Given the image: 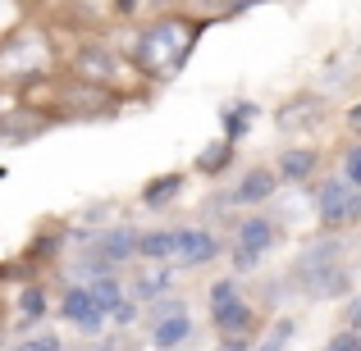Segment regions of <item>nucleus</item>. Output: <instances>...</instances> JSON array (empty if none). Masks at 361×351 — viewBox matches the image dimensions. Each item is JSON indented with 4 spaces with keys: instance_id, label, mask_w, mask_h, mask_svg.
I'll list each match as a JSON object with an SVG mask.
<instances>
[{
    "instance_id": "nucleus-19",
    "label": "nucleus",
    "mask_w": 361,
    "mask_h": 351,
    "mask_svg": "<svg viewBox=\"0 0 361 351\" xmlns=\"http://www.w3.org/2000/svg\"><path fill=\"white\" fill-rule=\"evenodd\" d=\"M233 155V141H220V146H206L202 160H197V169H206V174H220V165H229Z\"/></svg>"
},
{
    "instance_id": "nucleus-29",
    "label": "nucleus",
    "mask_w": 361,
    "mask_h": 351,
    "mask_svg": "<svg viewBox=\"0 0 361 351\" xmlns=\"http://www.w3.org/2000/svg\"><path fill=\"white\" fill-rule=\"evenodd\" d=\"M224 297H233V283H215V288H211V306L224 301Z\"/></svg>"
},
{
    "instance_id": "nucleus-27",
    "label": "nucleus",
    "mask_w": 361,
    "mask_h": 351,
    "mask_svg": "<svg viewBox=\"0 0 361 351\" xmlns=\"http://www.w3.org/2000/svg\"><path fill=\"white\" fill-rule=\"evenodd\" d=\"M46 123H51V119H46V115H32V128H46ZM9 128H18L14 137H27V115H18L14 123H9Z\"/></svg>"
},
{
    "instance_id": "nucleus-6",
    "label": "nucleus",
    "mask_w": 361,
    "mask_h": 351,
    "mask_svg": "<svg viewBox=\"0 0 361 351\" xmlns=\"http://www.w3.org/2000/svg\"><path fill=\"white\" fill-rule=\"evenodd\" d=\"M215 328H220L224 338H247L256 328V315H252V306H243V301H233V297H224V301H215Z\"/></svg>"
},
{
    "instance_id": "nucleus-14",
    "label": "nucleus",
    "mask_w": 361,
    "mask_h": 351,
    "mask_svg": "<svg viewBox=\"0 0 361 351\" xmlns=\"http://www.w3.org/2000/svg\"><path fill=\"white\" fill-rule=\"evenodd\" d=\"M178 187H183V178H178V174L156 178V183H147V187H142V205H147V210H160V205H165L169 196L178 192Z\"/></svg>"
},
{
    "instance_id": "nucleus-1",
    "label": "nucleus",
    "mask_w": 361,
    "mask_h": 351,
    "mask_svg": "<svg viewBox=\"0 0 361 351\" xmlns=\"http://www.w3.org/2000/svg\"><path fill=\"white\" fill-rule=\"evenodd\" d=\"M197 42H202V23L169 14V18L151 23L147 32L137 37V46H133V69L151 82H169L174 73H183V64H188V55L197 51Z\"/></svg>"
},
{
    "instance_id": "nucleus-30",
    "label": "nucleus",
    "mask_w": 361,
    "mask_h": 351,
    "mask_svg": "<svg viewBox=\"0 0 361 351\" xmlns=\"http://www.w3.org/2000/svg\"><path fill=\"white\" fill-rule=\"evenodd\" d=\"M220 351H247V347H243V338H229V343H224Z\"/></svg>"
},
{
    "instance_id": "nucleus-5",
    "label": "nucleus",
    "mask_w": 361,
    "mask_h": 351,
    "mask_svg": "<svg viewBox=\"0 0 361 351\" xmlns=\"http://www.w3.org/2000/svg\"><path fill=\"white\" fill-rule=\"evenodd\" d=\"M215 251H220V242L202 229H188V233L169 237V260H178V264H206Z\"/></svg>"
},
{
    "instance_id": "nucleus-4",
    "label": "nucleus",
    "mask_w": 361,
    "mask_h": 351,
    "mask_svg": "<svg viewBox=\"0 0 361 351\" xmlns=\"http://www.w3.org/2000/svg\"><path fill=\"white\" fill-rule=\"evenodd\" d=\"M270 242H274V224L270 219H261V215L243 219L238 224V255H233V260H238V269H252Z\"/></svg>"
},
{
    "instance_id": "nucleus-24",
    "label": "nucleus",
    "mask_w": 361,
    "mask_h": 351,
    "mask_svg": "<svg viewBox=\"0 0 361 351\" xmlns=\"http://www.w3.org/2000/svg\"><path fill=\"white\" fill-rule=\"evenodd\" d=\"M18 306H23L27 315L37 319V315H42V310H46V297H42V288H27V292H23V301H18Z\"/></svg>"
},
{
    "instance_id": "nucleus-12",
    "label": "nucleus",
    "mask_w": 361,
    "mask_h": 351,
    "mask_svg": "<svg viewBox=\"0 0 361 351\" xmlns=\"http://www.w3.org/2000/svg\"><path fill=\"white\" fill-rule=\"evenodd\" d=\"M133 242H137V233H133V229H110V233L97 237V255H101L106 264L128 260V255H133Z\"/></svg>"
},
{
    "instance_id": "nucleus-9",
    "label": "nucleus",
    "mask_w": 361,
    "mask_h": 351,
    "mask_svg": "<svg viewBox=\"0 0 361 351\" xmlns=\"http://www.w3.org/2000/svg\"><path fill=\"white\" fill-rule=\"evenodd\" d=\"M78 73H82V78H92L97 87H106V82L119 78V64H115V55H110V51H82L78 55Z\"/></svg>"
},
{
    "instance_id": "nucleus-21",
    "label": "nucleus",
    "mask_w": 361,
    "mask_h": 351,
    "mask_svg": "<svg viewBox=\"0 0 361 351\" xmlns=\"http://www.w3.org/2000/svg\"><path fill=\"white\" fill-rule=\"evenodd\" d=\"M252 119H256V106H252V101H243L238 110H229V141H238Z\"/></svg>"
},
{
    "instance_id": "nucleus-13",
    "label": "nucleus",
    "mask_w": 361,
    "mask_h": 351,
    "mask_svg": "<svg viewBox=\"0 0 361 351\" xmlns=\"http://www.w3.org/2000/svg\"><path fill=\"white\" fill-rule=\"evenodd\" d=\"M279 169H283V178H307L311 169H316V151L311 146H293V151H283V160H279Z\"/></svg>"
},
{
    "instance_id": "nucleus-23",
    "label": "nucleus",
    "mask_w": 361,
    "mask_h": 351,
    "mask_svg": "<svg viewBox=\"0 0 361 351\" xmlns=\"http://www.w3.org/2000/svg\"><path fill=\"white\" fill-rule=\"evenodd\" d=\"M357 178H361V151H357V146H348V155H343V183H353V187H357Z\"/></svg>"
},
{
    "instance_id": "nucleus-7",
    "label": "nucleus",
    "mask_w": 361,
    "mask_h": 351,
    "mask_svg": "<svg viewBox=\"0 0 361 351\" xmlns=\"http://www.w3.org/2000/svg\"><path fill=\"white\" fill-rule=\"evenodd\" d=\"M325 119V101L320 96H298V101H288V106L279 110V128H288V132H302V128H311V123H320Z\"/></svg>"
},
{
    "instance_id": "nucleus-8",
    "label": "nucleus",
    "mask_w": 361,
    "mask_h": 351,
    "mask_svg": "<svg viewBox=\"0 0 361 351\" xmlns=\"http://www.w3.org/2000/svg\"><path fill=\"white\" fill-rule=\"evenodd\" d=\"M348 288H353V279H348L343 264H329V269L302 279V292H307V297H338V292H348Z\"/></svg>"
},
{
    "instance_id": "nucleus-26",
    "label": "nucleus",
    "mask_w": 361,
    "mask_h": 351,
    "mask_svg": "<svg viewBox=\"0 0 361 351\" xmlns=\"http://www.w3.org/2000/svg\"><path fill=\"white\" fill-rule=\"evenodd\" d=\"M329 351H361V338L353 333V328H348V333H338L334 343H329Z\"/></svg>"
},
{
    "instance_id": "nucleus-11",
    "label": "nucleus",
    "mask_w": 361,
    "mask_h": 351,
    "mask_svg": "<svg viewBox=\"0 0 361 351\" xmlns=\"http://www.w3.org/2000/svg\"><path fill=\"white\" fill-rule=\"evenodd\" d=\"M151 328H156V333H151V343H156L160 351H174L188 333H192V324H188V310H174V315H165L160 324H151Z\"/></svg>"
},
{
    "instance_id": "nucleus-20",
    "label": "nucleus",
    "mask_w": 361,
    "mask_h": 351,
    "mask_svg": "<svg viewBox=\"0 0 361 351\" xmlns=\"http://www.w3.org/2000/svg\"><path fill=\"white\" fill-rule=\"evenodd\" d=\"M169 237H174V233H147V237H137V242H133V251L160 260V255H169Z\"/></svg>"
},
{
    "instance_id": "nucleus-28",
    "label": "nucleus",
    "mask_w": 361,
    "mask_h": 351,
    "mask_svg": "<svg viewBox=\"0 0 361 351\" xmlns=\"http://www.w3.org/2000/svg\"><path fill=\"white\" fill-rule=\"evenodd\" d=\"M174 310H183V301H160V306L147 315V324H160V319H165V315H174Z\"/></svg>"
},
{
    "instance_id": "nucleus-3",
    "label": "nucleus",
    "mask_w": 361,
    "mask_h": 351,
    "mask_svg": "<svg viewBox=\"0 0 361 351\" xmlns=\"http://www.w3.org/2000/svg\"><path fill=\"white\" fill-rule=\"evenodd\" d=\"M37 60H46V46H42V37H32V32H9L5 37V46H0V69H9V73H23V69H37Z\"/></svg>"
},
{
    "instance_id": "nucleus-31",
    "label": "nucleus",
    "mask_w": 361,
    "mask_h": 351,
    "mask_svg": "<svg viewBox=\"0 0 361 351\" xmlns=\"http://www.w3.org/2000/svg\"><path fill=\"white\" fill-rule=\"evenodd\" d=\"M247 5H261V0H238V9H247Z\"/></svg>"
},
{
    "instance_id": "nucleus-18",
    "label": "nucleus",
    "mask_w": 361,
    "mask_h": 351,
    "mask_svg": "<svg viewBox=\"0 0 361 351\" xmlns=\"http://www.w3.org/2000/svg\"><path fill=\"white\" fill-rule=\"evenodd\" d=\"M165 292H169V274H165V269H151V274H142V279H137V297H142V301L165 297Z\"/></svg>"
},
{
    "instance_id": "nucleus-15",
    "label": "nucleus",
    "mask_w": 361,
    "mask_h": 351,
    "mask_svg": "<svg viewBox=\"0 0 361 351\" xmlns=\"http://www.w3.org/2000/svg\"><path fill=\"white\" fill-rule=\"evenodd\" d=\"M270 192H274V178L265 174V169H256V174H247V178H243V187H238V201L256 205V201H265Z\"/></svg>"
},
{
    "instance_id": "nucleus-22",
    "label": "nucleus",
    "mask_w": 361,
    "mask_h": 351,
    "mask_svg": "<svg viewBox=\"0 0 361 351\" xmlns=\"http://www.w3.org/2000/svg\"><path fill=\"white\" fill-rule=\"evenodd\" d=\"M18 18H23V9H18V0H0V37H9L18 27Z\"/></svg>"
},
{
    "instance_id": "nucleus-32",
    "label": "nucleus",
    "mask_w": 361,
    "mask_h": 351,
    "mask_svg": "<svg viewBox=\"0 0 361 351\" xmlns=\"http://www.w3.org/2000/svg\"><path fill=\"white\" fill-rule=\"evenodd\" d=\"M261 351H279V347H261Z\"/></svg>"
},
{
    "instance_id": "nucleus-25",
    "label": "nucleus",
    "mask_w": 361,
    "mask_h": 351,
    "mask_svg": "<svg viewBox=\"0 0 361 351\" xmlns=\"http://www.w3.org/2000/svg\"><path fill=\"white\" fill-rule=\"evenodd\" d=\"M18 351H60V338L55 333H42V338H27Z\"/></svg>"
},
{
    "instance_id": "nucleus-16",
    "label": "nucleus",
    "mask_w": 361,
    "mask_h": 351,
    "mask_svg": "<svg viewBox=\"0 0 361 351\" xmlns=\"http://www.w3.org/2000/svg\"><path fill=\"white\" fill-rule=\"evenodd\" d=\"M87 297H92V306H97L101 315H110V310L119 306V283L101 274V279H97V283H92V288H87Z\"/></svg>"
},
{
    "instance_id": "nucleus-2",
    "label": "nucleus",
    "mask_w": 361,
    "mask_h": 351,
    "mask_svg": "<svg viewBox=\"0 0 361 351\" xmlns=\"http://www.w3.org/2000/svg\"><path fill=\"white\" fill-rule=\"evenodd\" d=\"M357 215H361V196L353 192V183L329 178V183L320 187V219L334 229V224H353Z\"/></svg>"
},
{
    "instance_id": "nucleus-17",
    "label": "nucleus",
    "mask_w": 361,
    "mask_h": 351,
    "mask_svg": "<svg viewBox=\"0 0 361 351\" xmlns=\"http://www.w3.org/2000/svg\"><path fill=\"white\" fill-rule=\"evenodd\" d=\"M92 310H97V306H92L87 288H69V292H64V315H69L73 324H78L82 315H92Z\"/></svg>"
},
{
    "instance_id": "nucleus-10",
    "label": "nucleus",
    "mask_w": 361,
    "mask_h": 351,
    "mask_svg": "<svg viewBox=\"0 0 361 351\" xmlns=\"http://www.w3.org/2000/svg\"><path fill=\"white\" fill-rule=\"evenodd\" d=\"M338 255H343V246L329 237V242H316V246H307L302 251V260H298V279H311V274H320V269H329V264H338Z\"/></svg>"
}]
</instances>
